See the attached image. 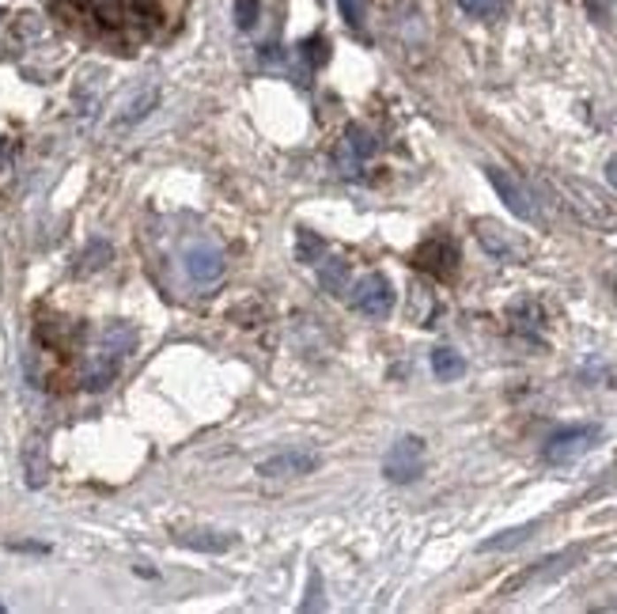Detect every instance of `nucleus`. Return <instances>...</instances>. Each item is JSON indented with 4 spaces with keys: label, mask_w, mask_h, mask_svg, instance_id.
I'll list each match as a JSON object with an SVG mask.
<instances>
[{
    "label": "nucleus",
    "mask_w": 617,
    "mask_h": 614,
    "mask_svg": "<svg viewBox=\"0 0 617 614\" xmlns=\"http://www.w3.org/2000/svg\"><path fill=\"white\" fill-rule=\"evenodd\" d=\"M598 440H602V429H598V425H568V429H557L553 436L545 440L542 459H545L549 466L575 463L580 456H587V451H591Z\"/></svg>",
    "instance_id": "f257e3e1"
},
{
    "label": "nucleus",
    "mask_w": 617,
    "mask_h": 614,
    "mask_svg": "<svg viewBox=\"0 0 617 614\" xmlns=\"http://www.w3.org/2000/svg\"><path fill=\"white\" fill-rule=\"evenodd\" d=\"M424 471V440L421 436H401L391 444V451H386L383 459V474L391 478V482L406 486L413 482V478H421Z\"/></svg>",
    "instance_id": "f03ea898"
},
{
    "label": "nucleus",
    "mask_w": 617,
    "mask_h": 614,
    "mask_svg": "<svg viewBox=\"0 0 617 614\" xmlns=\"http://www.w3.org/2000/svg\"><path fill=\"white\" fill-rule=\"evenodd\" d=\"M413 262H417L424 273L439 277V281H451V277L459 273V247H454L451 235H428L424 243L417 247Z\"/></svg>",
    "instance_id": "7ed1b4c3"
},
{
    "label": "nucleus",
    "mask_w": 617,
    "mask_h": 614,
    "mask_svg": "<svg viewBox=\"0 0 617 614\" xmlns=\"http://www.w3.org/2000/svg\"><path fill=\"white\" fill-rule=\"evenodd\" d=\"M353 307L368 319H386L394 311V285L386 281L383 273H368L360 277L353 288Z\"/></svg>",
    "instance_id": "20e7f679"
},
{
    "label": "nucleus",
    "mask_w": 617,
    "mask_h": 614,
    "mask_svg": "<svg viewBox=\"0 0 617 614\" xmlns=\"http://www.w3.org/2000/svg\"><path fill=\"white\" fill-rule=\"evenodd\" d=\"M485 179L492 182V190L500 194V202H504L507 209H512L519 220H527V224L538 220V209H534L530 194H527V186H522L515 175H507L504 167H485Z\"/></svg>",
    "instance_id": "39448f33"
},
{
    "label": "nucleus",
    "mask_w": 617,
    "mask_h": 614,
    "mask_svg": "<svg viewBox=\"0 0 617 614\" xmlns=\"http://www.w3.org/2000/svg\"><path fill=\"white\" fill-rule=\"evenodd\" d=\"M186 273H190V281H197V285L220 281L224 277V250L217 243H209V239L186 247Z\"/></svg>",
    "instance_id": "423d86ee"
},
{
    "label": "nucleus",
    "mask_w": 617,
    "mask_h": 614,
    "mask_svg": "<svg viewBox=\"0 0 617 614\" xmlns=\"http://www.w3.org/2000/svg\"><path fill=\"white\" fill-rule=\"evenodd\" d=\"M322 459L315 451H303V448H292V451H277V456L262 459L258 463V474L262 478H300V474H311Z\"/></svg>",
    "instance_id": "0eeeda50"
},
{
    "label": "nucleus",
    "mask_w": 617,
    "mask_h": 614,
    "mask_svg": "<svg viewBox=\"0 0 617 614\" xmlns=\"http://www.w3.org/2000/svg\"><path fill=\"white\" fill-rule=\"evenodd\" d=\"M174 542L186 550H201V554H227L239 542L235 531H212V527H194V531H174Z\"/></svg>",
    "instance_id": "6e6552de"
},
{
    "label": "nucleus",
    "mask_w": 617,
    "mask_h": 614,
    "mask_svg": "<svg viewBox=\"0 0 617 614\" xmlns=\"http://www.w3.org/2000/svg\"><path fill=\"white\" fill-rule=\"evenodd\" d=\"M474 232H477V243L485 247L492 258H500V262H519L522 258V247L496 220H474Z\"/></svg>",
    "instance_id": "1a4fd4ad"
},
{
    "label": "nucleus",
    "mask_w": 617,
    "mask_h": 614,
    "mask_svg": "<svg viewBox=\"0 0 617 614\" xmlns=\"http://www.w3.org/2000/svg\"><path fill=\"white\" fill-rule=\"evenodd\" d=\"M318 281H322V292H330V296H345L348 281H353V265H348L345 258H322Z\"/></svg>",
    "instance_id": "9d476101"
},
{
    "label": "nucleus",
    "mask_w": 617,
    "mask_h": 614,
    "mask_svg": "<svg viewBox=\"0 0 617 614\" xmlns=\"http://www.w3.org/2000/svg\"><path fill=\"white\" fill-rule=\"evenodd\" d=\"M23 466H27V486L38 489L46 486V474H50V463H46V448H42V436H31L23 448Z\"/></svg>",
    "instance_id": "9b49d317"
},
{
    "label": "nucleus",
    "mask_w": 617,
    "mask_h": 614,
    "mask_svg": "<svg viewBox=\"0 0 617 614\" xmlns=\"http://www.w3.org/2000/svg\"><path fill=\"white\" fill-rule=\"evenodd\" d=\"M133 349H137V330H133L129 323H110L103 330V353H110V357H129Z\"/></svg>",
    "instance_id": "f8f14e48"
},
{
    "label": "nucleus",
    "mask_w": 617,
    "mask_h": 614,
    "mask_svg": "<svg viewBox=\"0 0 617 614\" xmlns=\"http://www.w3.org/2000/svg\"><path fill=\"white\" fill-rule=\"evenodd\" d=\"M432 376L444 380V383L462 380V376H466V360H462V353H454V349H447V345H439V349L432 353Z\"/></svg>",
    "instance_id": "ddd939ff"
},
{
    "label": "nucleus",
    "mask_w": 617,
    "mask_h": 614,
    "mask_svg": "<svg viewBox=\"0 0 617 614\" xmlns=\"http://www.w3.org/2000/svg\"><path fill=\"white\" fill-rule=\"evenodd\" d=\"M156 103H159V91L156 88H144L141 96H133L126 103V111L118 114V126H137V122H144V118L156 111Z\"/></svg>",
    "instance_id": "4468645a"
},
{
    "label": "nucleus",
    "mask_w": 617,
    "mask_h": 614,
    "mask_svg": "<svg viewBox=\"0 0 617 614\" xmlns=\"http://www.w3.org/2000/svg\"><path fill=\"white\" fill-rule=\"evenodd\" d=\"M114 376H118V357L99 353V357L84 368V387H88V391H103V387L110 383Z\"/></svg>",
    "instance_id": "2eb2a0df"
},
{
    "label": "nucleus",
    "mask_w": 617,
    "mask_h": 614,
    "mask_svg": "<svg viewBox=\"0 0 617 614\" xmlns=\"http://www.w3.org/2000/svg\"><path fill=\"white\" fill-rule=\"evenodd\" d=\"M538 527H542V524L534 519V524H522V527H512V531H500V535H492V539L481 542V554H496V550H512V546H522V542H527Z\"/></svg>",
    "instance_id": "dca6fc26"
},
{
    "label": "nucleus",
    "mask_w": 617,
    "mask_h": 614,
    "mask_svg": "<svg viewBox=\"0 0 617 614\" xmlns=\"http://www.w3.org/2000/svg\"><path fill=\"white\" fill-rule=\"evenodd\" d=\"M322 258H326V239L315 235L311 228H296V262L318 265Z\"/></svg>",
    "instance_id": "f3484780"
},
{
    "label": "nucleus",
    "mask_w": 617,
    "mask_h": 614,
    "mask_svg": "<svg viewBox=\"0 0 617 614\" xmlns=\"http://www.w3.org/2000/svg\"><path fill=\"white\" fill-rule=\"evenodd\" d=\"M345 152L353 156V159L375 156V137H371V129H364V126H348V129H345Z\"/></svg>",
    "instance_id": "a211bd4d"
},
{
    "label": "nucleus",
    "mask_w": 617,
    "mask_h": 614,
    "mask_svg": "<svg viewBox=\"0 0 617 614\" xmlns=\"http://www.w3.org/2000/svg\"><path fill=\"white\" fill-rule=\"evenodd\" d=\"M512 319H515V326H519V330H527V334L542 330V307L534 303V300H519V303H512Z\"/></svg>",
    "instance_id": "6ab92c4d"
},
{
    "label": "nucleus",
    "mask_w": 617,
    "mask_h": 614,
    "mask_svg": "<svg viewBox=\"0 0 617 614\" xmlns=\"http://www.w3.org/2000/svg\"><path fill=\"white\" fill-rule=\"evenodd\" d=\"M300 53H303L307 69H318V65H326V58H330V42L322 35H315V38H307V42L300 46Z\"/></svg>",
    "instance_id": "aec40b11"
},
{
    "label": "nucleus",
    "mask_w": 617,
    "mask_h": 614,
    "mask_svg": "<svg viewBox=\"0 0 617 614\" xmlns=\"http://www.w3.org/2000/svg\"><path fill=\"white\" fill-rule=\"evenodd\" d=\"M466 16H474V19H492L496 12H500V0H459Z\"/></svg>",
    "instance_id": "412c9836"
},
{
    "label": "nucleus",
    "mask_w": 617,
    "mask_h": 614,
    "mask_svg": "<svg viewBox=\"0 0 617 614\" xmlns=\"http://www.w3.org/2000/svg\"><path fill=\"white\" fill-rule=\"evenodd\" d=\"M258 16H262L258 0H235V23L243 27V31H250V27L258 23Z\"/></svg>",
    "instance_id": "4be33fe9"
},
{
    "label": "nucleus",
    "mask_w": 617,
    "mask_h": 614,
    "mask_svg": "<svg viewBox=\"0 0 617 614\" xmlns=\"http://www.w3.org/2000/svg\"><path fill=\"white\" fill-rule=\"evenodd\" d=\"M303 610H318L326 607V599H322V580H318V569H311V577H307V599L300 603Z\"/></svg>",
    "instance_id": "5701e85b"
},
{
    "label": "nucleus",
    "mask_w": 617,
    "mask_h": 614,
    "mask_svg": "<svg viewBox=\"0 0 617 614\" xmlns=\"http://www.w3.org/2000/svg\"><path fill=\"white\" fill-rule=\"evenodd\" d=\"M338 4H341V16H345V23H348V27H356V31H360V27H364V0H338Z\"/></svg>",
    "instance_id": "b1692460"
},
{
    "label": "nucleus",
    "mask_w": 617,
    "mask_h": 614,
    "mask_svg": "<svg viewBox=\"0 0 617 614\" xmlns=\"http://www.w3.org/2000/svg\"><path fill=\"white\" fill-rule=\"evenodd\" d=\"M8 550H23V554H50L46 542H8Z\"/></svg>",
    "instance_id": "393cba45"
},
{
    "label": "nucleus",
    "mask_w": 617,
    "mask_h": 614,
    "mask_svg": "<svg viewBox=\"0 0 617 614\" xmlns=\"http://www.w3.org/2000/svg\"><path fill=\"white\" fill-rule=\"evenodd\" d=\"M11 156H16V144H11L8 137L0 141V171H8L11 167Z\"/></svg>",
    "instance_id": "a878e982"
},
{
    "label": "nucleus",
    "mask_w": 617,
    "mask_h": 614,
    "mask_svg": "<svg viewBox=\"0 0 617 614\" xmlns=\"http://www.w3.org/2000/svg\"><path fill=\"white\" fill-rule=\"evenodd\" d=\"M606 182H610L613 190H617V156H610V159H606Z\"/></svg>",
    "instance_id": "bb28decb"
},
{
    "label": "nucleus",
    "mask_w": 617,
    "mask_h": 614,
    "mask_svg": "<svg viewBox=\"0 0 617 614\" xmlns=\"http://www.w3.org/2000/svg\"><path fill=\"white\" fill-rule=\"evenodd\" d=\"M610 288H613V296H617V277H610Z\"/></svg>",
    "instance_id": "cd10ccee"
},
{
    "label": "nucleus",
    "mask_w": 617,
    "mask_h": 614,
    "mask_svg": "<svg viewBox=\"0 0 617 614\" xmlns=\"http://www.w3.org/2000/svg\"><path fill=\"white\" fill-rule=\"evenodd\" d=\"M0 610H4V603H0Z\"/></svg>",
    "instance_id": "c85d7f7f"
}]
</instances>
